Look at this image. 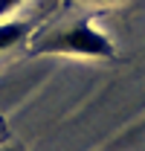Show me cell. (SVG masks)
<instances>
[{"mask_svg": "<svg viewBox=\"0 0 145 151\" xmlns=\"http://www.w3.org/2000/svg\"><path fill=\"white\" fill-rule=\"evenodd\" d=\"M35 52H55V55H81V58H113V41L99 32L90 20H78L67 29L50 35L38 44Z\"/></svg>", "mask_w": 145, "mask_h": 151, "instance_id": "cell-1", "label": "cell"}, {"mask_svg": "<svg viewBox=\"0 0 145 151\" xmlns=\"http://www.w3.org/2000/svg\"><path fill=\"white\" fill-rule=\"evenodd\" d=\"M23 26L20 23H12V20H6V23H0V52H6L9 47H15L20 38H23Z\"/></svg>", "mask_w": 145, "mask_h": 151, "instance_id": "cell-2", "label": "cell"}, {"mask_svg": "<svg viewBox=\"0 0 145 151\" xmlns=\"http://www.w3.org/2000/svg\"><path fill=\"white\" fill-rule=\"evenodd\" d=\"M20 3H23V0H0V18H3V15H9L12 9H18Z\"/></svg>", "mask_w": 145, "mask_h": 151, "instance_id": "cell-3", "label": "cell"}, {"mask_svg": "<svg viewBox=\"0 0 145 151\" xmlns=\"http://www.w3.org/2000/svg\"><path fill=\"white\" fill-rule=\"evenodd\" d=\"M0 151H15V148H9V145H0Z\"/></svg>", "mask_w": 145, "mask_h": 151, "instance_id": "cell-4", "label": "cell"}, {"mask_svg": "<svg viewBox=\"0 0 145 151\" xmlns=\"http://www.w3.org/2000/svg\"><path fill=\"white\" fill-rule=\"evenodd\" d=\"M102 3H108V0H102Z\"/></svg>", "mask_w": 145, "mask_h": 151, "instance_id": "cell-5", "label": "cell"}]
</instances>
